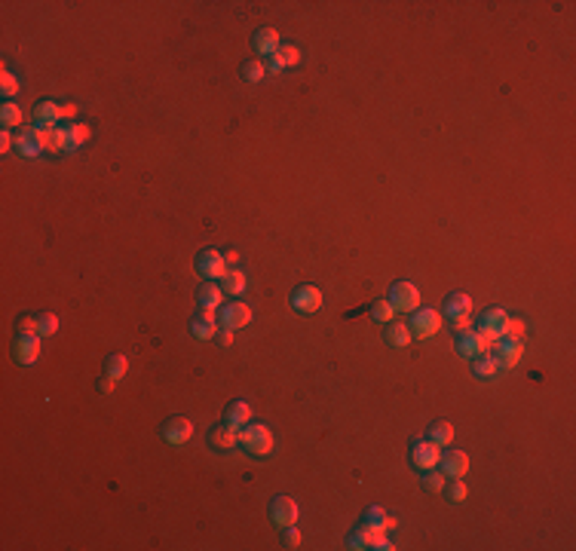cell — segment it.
<instances>
[{"mask_svg": "<svg viewBox=\"0 0 576 551\" xmlns=\"http://www.w3.org/2000/svg\"><path fill=\"white\" fill-rule=\"evenodd\" d=\"M291 306L298 313H316L322 310V291L316 285H300L298 291L291 294Z\"/></svg>", "mask_w": 576, "mask_h": 551, "instance_id": "5bb4252c", "label": "cell"}, {"mask_svg": "<svg viewBox=\"0 0 576 551\" xmlns=\"http://www.w3.org/2000/svg\"><path fill=\"white\" fill-rule=\"evenodd\" d=\"M239 444V438H237V429H230V426H215L212 432H208V448H215V450H221V454H227V450H233Z\"/></svg>", "mask_w": 576, "mask_h": 551, "instance_id": "d6986e66", "label": "cell"}, {"mask_svg": "<svg viewBox=\"0 0 576 551\" xmlns=\"http://www.w3.org/2000/svg\"><path fill=\"white\" fill-rule=\"evenodd\" d=\"M506 321H509V313L506 310H484L481 313V319H479V328L475 331L481 334L488 343H494L496 337H503V328H506Z\"/></svg>", "mask_w": 576, "mask_h": 551, "instance_id": "9c48e42d", "label": "cell"}, {"mask_svg": "<svg viewBox=\"0 0 576 551\" xmlns=\"http://www.w3.org/2000/svg\"><path fill=\"white\" fill-rule=\"evenodd\" d=\"M371 316H374V321H381V325H389L392 316H396V310H392L389 300H374V306H371Z\"/></svg>", "mask_w": 576, "mask_h": 551, "instance_id": "d6a6232c", "label": "cell"}, {"mask_svg": "<svg viewBox=\"0 0 576 551\" xmlns=\"http://www.w3.org/2000/svg\"><path fill=\"white\" fill-rule=\"evenodd\" d=\"M252 321V310H248L242 300H230V304L218 306V325L227 328V331H239Z\"/></svg>", "mask_w": 576, "mask_h": 551, "instance_id": "5b68a950", "label": "cell"}, {"mask_svg": "<svg viewBox=\"0 0 576 551\" xmlns=\"http://www.w3.org/2000/svg\"><path fill=\"white\" fill-rule=\"evenodd\" d=\"M466 496H469V490H466V484H463V478H454V484L448 487V500L451 502H466Z\"/></svg>", "mask_w": 576, "mask_h": 551, "instance_id": "8d00e7d4", "label": "cell"}, {"mask_svg": "<svg viewBox=\"0 0 576 551\" xmlns=\"http://www.w3.org/2000/svg\"><path fill=\"white\" fill-rule=\"evenodd\" d=\"M438 328H442V316H438L435 310H414V316H411V321H408L411 337H417V340L432 337Z\"/></svg>", "mask_w": 576, "mask_h": 551, "instance_id": "52a82bcc", "label": "cell"}, {"mask_svg": "<svg viewBox=\"0 0 576 551\" xmlns=\"http://www.w3.org/2000/svg\"><path fill=\"white\" fill-rule=\"evenodd\" d=\"M490 358L496 362V371H509V367H515L521 362V356H525V346H521V340H512V337H496L494 343H490Z\"/></svg>", "mask_w": 576, "mask_h": 551, "instance_id": "3957f363", "label": "cell"}, {"mask_svg": "<svg viewBox=\"0 0 576 551\" xmlns=\"http://www.w3.org/2000/svg\"><path fill=\"white\" fill-rule=\"evenodd\" d=\"M221 291L230 294V297H239V294L245 291V273H242L239 267L227 270L224 276H221Z\"/></svg>", "mask_w": 576, "mask_h": 551, "instance_id": "cb8c5ba5", "label": "cell"}, {"mask_svg": "<svg viewBox=\"0 0 576 551\" xmlns=\"http://www.w3.org/2000/svg\"><path fill=\"white\" fill-rule=\"evenodd\" d=\"M472 374H475L479 380L496 377V362L490 358V352H484V356H475V358H472Z\"/></svg>", "mask_w": 576, "mask_h": 551, "instance_id": "f1b7e54d", "label": "cell"}, {"mask_svg": "<svg viewBox=\"0 0 576 551\" xmlns=\"http://www.w3.org/2000/svg\"><path fill=\"white\" fill-rule=\"evenodd\" d=\"M383 337H386L389 346H408L411 343V331H408V325H402V321H389Z\"/></svg>", "mask_w": 576, "mask_h": 551, "instance_id": "484cf974", "label": "cell"}, {"mask_svg": "<svg viewBox=\"0 0 576 551\" xmlns=\"http://www.w3.org/2000/svg\"><path fill=\"white\" fill-rule=\"evenodd\" d=\"M196 273L202 276L206 282H221V276L227 273V264H224V254L215 252V248H206V252H200V258H196Z\"/></svg>", "mask_w": 576, "mask_h": 551, "instance_id": "ba28073f", "label": "cell"}, {"mask_svg": "<svg viewBox=\"0 0 576 551\" xmlns=\"http://www.w3.org/2000/svg\"><path fill=\"white\" fill-rule=\"evenodd\" d=\"M273 56L279 58V64H283V68H294V64L300 62V49H298V46H291V43H283L276 52H273Z\"/></svg>", "mask_w": 576, "mask_h": 551, "instance_id": "4dcf8cb0", "label": "cell"}, {"mask_svg": "<svg viewBox=\"0 0 576 551\" xmlns=\"http://www.w3.org/2000/svg\"><path fill=\"white\" fill-rule=\"evenodd\" d=\"M438 456H442V448H438V444H432L429 438L411 448V463H414L417 469H423V472H427V469H435V465H438Z\"/></svg>", "mask_w": 576, "mask_h": 551, "instance_id": "2e32d148", "label": "cell"}, {"mask_svg": "<svg viewBox=\"0 0 576 551\" xmlns=\"http://www.w3.org/2000/svg\"><path fill=\"white\" fill-rule=\"evenodd\" d=\"M270 517L276 527H291L294 521H298V502L291 500V496L279 493L270 500Z\"/></svg>", "mask_w": 576, "mask_h": 551, "instance_id": "8fae6325", "label": "cell"}, {"mask_svg": "<svg viewBox=\"0 0 576 551\" xmlns=\"http://www.w3.org/2000/svg\"><path fill=\"white\" fill-rule=\"evenodd\" d=\"M0 123H3V129H16L22 126V108L12 101H6L3 108H0Z\"/></svg>", "mask_w": 576, "mask_h": 551, "instance_id": "f546056e", "label": "cell"}, {"mask_svg": "<svg viewBox=\"0 0 576 551\" xmlns=\"http://www.w3.org/2000/svg\"><path fill=\"white\" fill-rule=\"evenodd\" d=\"M77 117V104H62V120H71Z\"/></svg>", "mask_w": 576, "mask_h": 551, "instance_id": "bcb514c9", "label": "cell"}, {"mask_svg": "<svg viewBox=\"0 0 576 551\" xmlns=\"http://www.w3.org/2000/svg\"><path fill=\"white\" fill-rule=\"evenodd\" d=\"M215 337H218L221 346H230L233 343V331H227V328H218V334H215Z\"/></svg>", "mask_w": 576, "mask_h": 551, "instance_id": "7bdbcfd3", "label": "cell"}, {"mask_svg": "<svg viewBox=\"0 0 576 551\" xmlns=\"http://www.w3.org/2000/svg\"><path fill=\"white\" fill-rule=\"evenodd\" d=\"M503 337L521 340V337H525V321H521V319H509V321H506V328H503Z\"/></svg>", "mask_w": 576, "mask_h": 551, "instance_id": "74e56055", "label": "cell"}, {"mask_svg": "<svg viewBox=\"0 0 576 551\" xmlns=\"http://www.w3.org/2000/svg\"><path fill=\"white\" fill-rule=\"evenodd\" d=\"M383 517H386V511L381 509V505H371V509L365 511V517H362V521H365V524H371V527H383Z\"/></svg>", "mask_w": 576, "mask_h": 551, "instance_id": "f35d334b", "label": "cell"}, {"mask_svg": "<svg viewBox=\"0 0 576 551\" xmlns=\"http://www.w3.org/2000/svg\"><path fill=\"white\" fill-rule=\"evenodd\" d=\"M218 313L215 310H202L200 316H196L193 321H191V334L196 340H212L215 334H218Z\"/></svg>", "mask_w": 576, "mask_h": 551, "instance_id": "e0dca14e", "label": "cell"}, {"mask_svg": "<svg viewBox=\"0 0 576 551\" xmlns=\"http://www.w3.org/2000/svg\"><path fill=\"white\" fill-rule=\"evenodd\" d=\"M0 92H3L6 98H10V95H16V92H19V80H16V74H10L6 68L0 71Z\"/></svg>", "mask_w": 576, "mask_h": 551, "instance_id": "d590c367", "label": "cell"}, {"mask_svg": "<svg viewBox=\"0 0 576 551\" xmlns=\"http://www.w3.org/2000/svg\"><path fill=\"white\" fill-rule=\"evenodd\" d=\"M427 438L432 444H438V448H448V444L454 441V426H451V423H432Z\"/></svg>", "mask_w": 576, "mask_h": 551, "instance_id": "83f0119b", "label": "cell"}, {"mask_svg": "<svg viewBox=\"0 0 576 551\" xmlns=\"http://www.w3.org/2000/svg\"><path fill=\"white\" fill-rule=\"evenodd\" d=\"M245 423H252V408H248L245 402H230L224 411V426H230V429H242Z\"/></svg>", "mask_w": 576, "mask_h": 551, "instance_id": "7402d4cb", "label": "cell"}, {"mask_svg": "<svg viewBox=\"0 0 576 551\" xmlns=\"http://www.w3.org/2000/svg\"><path fill=\"white\" fill-rule=\"evenodd\" d=\"M163 438H166V444H172V448H181L184 441H191V435H193V423L187 417H175V419H169L166 426H163V432H160Z\"/></svg>", "mask_w": 576, "mask_h": 551, "instance_id": "4fadbf2b", "label": "cell"}, {"mask_svg": "<svg viewBox=\"0 0 576 551\" xmlns=\"http://www.w3.org/2000/svg\"><path fill=\"white\" fill-rule=\"evenodd\" d=\"M237 438L252 456H270L273 454V432L267 429L264 423H245L242 429H237Z\"/></svg>", "mask_w": 576, "mask_h": 551, "instance_id": "6da1fadb", "label": "cell"}, {"mask_svg": "<svg viewBox=\"0 0 576 551\" xmlns=\"http://www.w3.org/2000/svg\"><path fill=\"white\" fill-rule=\"evenodd\" d=\"M10 147H12V135H10V129H3V135H0V150L6 154Z\"/></svg>", "mask_w": 576, "mask_h": 551, "instance_id": "f6af8a7d", "label": "cell"}, {"mask_svg": "<svg viewBox=\"0 0 576 551\" xmlns=\"http://www.w3.org/2000/svg\"><path fill=\"white\" fill-rule=\"evenodd\" d=\"M469 310H472V300L466 294H448L442 306V316L448 321H457V319H469Z\"/></svg>", "mask_w": 576, "mask_h": 551, "instance_id": "ffe728a7", "label": "cell"}, {"mask_svg": "<svg viewBox=\"0 0 576 551\" xmlns=\"http://www.w3.org/2000/svg\"><path fill=\"white\" fill-rule=\"evenodd\" d=\"M242 74H245L248 83H261V80H264V74H267V71H264V62H258V58L245 62V64H242Z\"/></svg>", "mask_w": 576, "mask_h": 551, "instance_id": "836d02e7", "label": "cell"}, {"mask_svg": "<svg viewBox=\"0 0 576 551\" xmlns=\"http://www.w3.org/2000/svg\"><path fill=\"white\" fill-rule=\"evenodd\" d=\"M283 542H285V548H300V530L294 527H283Z\"/></svg>", "mask_w": 576, "mask_h": 551, "instance_id": "ab89813d", "label": "cell"}, {"mask_svg": "<svg viewBox=\"0 0 576 551\" xmlns=\"http://www.w3.org/2000/svg\"><path fill=\"white\" fill-rule=\"evenodd\" d=\"M264 71H267V74H279V71H283V64H279L276 56H267L264 58Z\"/></svg>", "mask_w": 576, "mask_h": 551, "instance_id": "b9f144b4", "label": "cell"}, {"mask_svg": "<svg viewBox=\"0 0 576 551\" xmlns=\"http://www.w3.org/2000/svg\"><path fill=\"white\" fill-rule=\"evenodd\" d=\"M19 334H37V316H22L16 321Z\"/></svg>", "mask_w": 576, "mask_h": 551, "instance_id": "60d3db41", "label": "cell"}, {"mask_svg": "<svg viewBox=\"0 0 576 551\" xmlns=\"http://www.w3.org/2000/svg\"><path fill=\"white\" fill-rule=\"evenodd\" d=\"M488 350H490V343L481 337L479 331H472V328H466V331H457V352H460L463 358L484 356Z\"/></svg>", "mask_w": 576, "mask_h": 551, "instance_id": "30bf717a", "label": "cell"}, {"mask_svg": "<svg viewBox=\"0 0 576 551\" xmlns=\"http://www.w3.org/2000/svg\"><path fill=\"white\" fill-rule=\"evenodd\" d=\"M224 264H227V270L239 267V252H227V254H224Z\"/></svg>", "mask_w": 576, "mask_h": 551, "instance_id": "ee69618b", "label": "cell"}, {"mask_svg": "<svg viewBox=\"0 0 576 551\" xmlns=\"http://www.w3.org/2000/svg\"><path fill=\"white\" fill-rule=\"evenodd\" d=\"M252 46H254V52H258V56H273V52L279 49V34L273 28H261V31H254V37H252Z\"/></svg>", "mask_w": 576, "mask_h": 551, "instance_id": "44dd1931", "label": "cell"}, {"mask_svg": "<svg viewBox=\"0 0 576 551\" xmlns=\"http://www.w3.org/2000/svg\"><path fill=\"white\" fill-rule=\"evenodd\" d=\"M16 150L22 156H28V160H34V156L47 154V147H43V135H40V126H31V129H22L16 138Z\"/></svg>", "mask_w": 576, "mask_h": 551, "instance_id": "7c38bea8", "label": "cell"}, {"mask_svg": "<svg viewBox=\"0 0 576 551\" xmlns=\"http://www.w3.org/2000/svg\"><path fill=\"white\" fill-rule=\"evenodd\" d=\"M389 304L396 313H414V310H420V291H417V285H411V282H396V285L389 288Z\"/></svg>", "mask_w": 576, "mask_h": 551, "instance_id": "277c9868", "label": "cell"}, {"mask_svg": "<svg viewBox=\"0 0 576 551\" xmlns=\"http://www.w3.org/2000/svg\"><path fill=\"white\" fill-rule=\"evenodd\" d=\"M423 487L435 490V493H438V490L444 487V472L442 469H438V472L435 469H427V472H423Z\"/></svg>", "mask_w": 576, "mask_h": 551, "instance_id": "e575fe53", "label": "cell"}, {"mask_svg": "<svg viewBox=\"0 0 576 551\" xmlns=\"http://www.w3.org/2000/svg\"><path fill=\"white\" fill-rule=\"evenodd\" d=\"M126 371H129V358L126 356H108V362H104V377H110L117 383V380H123L126 377Z\"/></svg>", "mask_w": 576, "mask_h": 551, "instance_id": "4316f807", "label": "cell"}, {"mask_svg": "<svg viewBox=\"0 0 576 551\" xmlns=\"http://www.w3.org/2000/svg\"><path fill=\"white\" fill-rule=\"evenodd\" d=\"M58 132H62V147H64V154H71V150H77V147H83L86 144V138L93 129L86 126V123H74V126H58Z\"/></svg>", "mask_w": 576, "mask_h": 551, "instance_id": "ac0fdd59", "label": "cell"}, {"mask_svg": "<svg viewBox=\"0 0 576 551\" xmlns=\"http://www.w3.org/2000/svg\"><path fill=\"white\" fill-rule=\"evenodd\" d=\"M12 358L19 365H34L40 358V334H16V340H12Z\"/></svg>", "mask_w": 576, "mask_h": 551, "instance_id": "8992f818", "label": "cell"}, {"mask_svg": "<svg viewBox=\"0 0 576 551\" xmlns=\"http://www.w3.org/2000/svg\"><path fill=\"white\" fill-rule=\"evenodd\" d=\"M346 548L359 551V548H374V551H392L389 539H386V530L383 527H371V524L362 521V527H356L350 533V539H346Z\"/></svg>", "mask_w": 576, "mask_h": 551, "instance_id": "7a4b0ae2", "label": "cell"}, {"mask_svg": "<svg viewBox=\"0 0 576 551\" xmlns=\"http://www.w3.org/2000/svg\"><path fill=\"white\" fill-rule=\"evenodd\" d=\"M196 297H200L202 310H215V313H218L224 291H221V285H215V282H202V288H200V294H196Z\"/></svg>", "mask_w": 576, "mask_h": 551, "instance_id": "d4e9b609", "label": "cell"}, {"mask_svg": "<svg viewBox=\"0 0 576 551\" xmlns=\"http://www.w3.org/2000/svg\"><path fill=\"white\" fill-rule=\"evenodd\" d=\"M56 331H58L56 313H40V316H37V334H40V337H52Z\"/></svg>", "mask_w": 576, "mask_h": 551, "instance_id": "1f68e13d", "label": "cell"}, {"mask_svg": "<svg viewBox=\"0 0 576 551\" xmlns=\"http://www.w3.org/2000/svg\"><path fill=\"white\" fill-rule=\"evenodd\" d=\"M438 469L444 472V478H463L469 472V456L463 450H444L438 456Z\"/></svg>", "mask_w": 576, "mask_h": 551, "instance_id": "9a60e30c", "label": "cell"}, {"mask_svg": "<svg viewBox=\"0 0 576 551\" xmlns=\"http://www.w3.org/2000/svg\"><path fill=\"white\" fill-rule=\"evenodd\" d=\"M98 389H101V392H110V389H114V380H110V377H104L101 383H98Z\"/></svg>", "mask_w": 576, "mask_h": 551, "instance_id": "7dc6e473", "label": "cell"}, {"mask_svg": "<svg viewBox=\"0 0 576 551\" xmlns=\"http://www.w3.org/2000/svg\"><path fill=\"white\" fill-rule=\"evenodd\" d=\"M34 120H37V126H58V120H62V104L37 101L34 104Z\"/></svg>", "mask_w": 576, "mask_h": 551, "instance_id": "603a6c76", "label": "cell"}]
</instances>
